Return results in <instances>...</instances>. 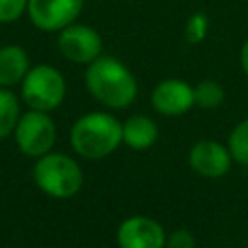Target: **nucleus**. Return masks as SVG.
<instances>
[{
	"instance_id": "nucleus-12",
	"label": "nucleus",
	"mask_w": 248,
	"mask_h": 248,
	"mask_svg": "<svg viewBox=\"0 0 248 248\" xmlns=\"http://www.w3.org/2000/svg\"><path fill=\"white\" fill-rule=\"evenodd\" d=\"M29 56L19 45L0 46V87H12L23 81L29 72Z\"/></svg>"
},
{
	"instance_id": "nucleus-7",
	"label": "nucleus",
	"mask_w": 248,
	"mask_h": 248,
	"mask_svg": "<svg viewBox=\"0 0 248 248\" xmlns=\"http://www.w3.org/2000/svg\"><path fill=\"white\" fill-rule=\"evenodd\" d=\"M83 0H29L27 16L41 31H62L78 19Z\"/></svg>"
},
{
	"instance_id": "nucleus-9",
	"label": "nucleus",
	"mask_w": 248,
	"mask_h": 248,
	"mask_svg": "<svg viewBox=\"0 0 248 248\" xmlns=\"http://www.w3.org/2000/svg\"><path fill=\"white\" fill-rule=\"evenodd\" d=\"M151 105L163 116L186 114L194 105V87L184 79L169 78L159 81L151 91Z\"/></svg>"
},
{
	"instance_id": "nucleus-15",
	"label": "nucleus",
	"mask_w": 248,
	"mask_h": 248,
	"mask_svg": "<svg viewBox=\"0 0 248 248\" xmlns=\"http://www.w3.org/2000/svg\"><path fill=\"white\" fill-rule=\"evenodd\" d=\"M227 147L231 151L232 161L248 167V118H244L231 130Z\"/></svg>"
},
{
	"instance_id": "nucleus-16",
	"label": "nucleus",
	"mask_w": 248,
	"mask_h": 248,
	"mask_svg": "<svg viewBox=\"0 0 248 248\" xmlns=\"http://www.w3.org/2000/svg\"><path fill=\"white\" fill-rule=\"evenodd\" d=\"M29 0H0V23L17 21L27 12Z\"/></svg>"
},
{
	"instance_id": "nucleus-10",
	"label": "nucleus",
	"mask_w": 248,
	"mask_h": 248,
	"mask_svg": "<svg viewBox=\"0 0 248 248\" xmlns=\"http://www.w3.org/2000/svg\"><path fill=\"white\" fill-rule=\"evenodd\" d=\"M232 163L229 147L215 140H200L188 151V165L205 178H219L229 172Z\"/></svg>"
},
{
	"instance_id": "nucleus-11",
	"label": "nucleus",
	"mask_w": 248,
	"mask_h": 248,
	"mask_svg": "<svg viewBox=\"0 0 248 248\" xmlns=\"http://www.w3.org/2000/svg\"><path fill=\"white\" fill-rule=\"evenodd\" d=\"M159 138V128L153 118L145 114H134L122 122V143L130 149H147Z\"/></svg>"
},
{
	"instance_id": "nucleus-19",
	"label": "nucleus",
	"mask_w": 248,
	"mask_h": 248,
	"mask_svg": "<svg viewBox=\"0 0 248 248\" xmlns=\"http://www.w3.org/2000/svg\"><path fill=\"white\" fill-rule=\"evenodd\" d=\"M240 66H242V70H244V74L248 78V41L240 48Z\"/></svg>"
},
{
	"instance_id": "nucleus-5",
	"label": "nucleus",
	"mask_w": 248,
	"mask_h": 248,
	"mask_svg": "<svg viewBox=\"0 0 248 248\" xmlns=\"http://www.w3.org/2000/svg\"><path fill=\"white\" fill-rule=\"evenodd\" d=\"M16 145L17 149L33 159H39L41 155L52 151L56 141V126L48 112L33 110L29 108L23 112L17 120V126L14 130Z\"/></svg>"
},
{
	"instance_id": "nucleus-13",
	"label": "nucleus",
	"mask_w": 248,
	"mask_h": 248,
	"mask_svg": "<svg viewBox=\"0 0 248 248\" xmlns=\"http://www.w3.org/2000/svg\"><path fill=\"white\" fill-rule=\"evenodd\" d=\"M19 116L21 108L17 95L12 93L10 87H0V141L14 134Z\"/></svg>"
},
{
	"instance_id": "nucleus-4",
	"label": "nucleus",
	"mask_w": 248,
	"mask_h": 248,
	"mask_svg": "<svg viewBox=\"0 0 248 248\" xmlns=\"http://www.w3.org/2000/svg\"><path fill=\"white\" fill-rule=\"evenodd\" d=\"M66 97V79L54 66L37 64L29 68L21 81V99L33 110L50 112L62 105Z\"/></svg>"
},
{
	"instance_id": "nucleus-14",
	"label": "nucleus",
	"mask_w": 248,
	"mask_h": 248,
	"mask_svg": "<svg viewBox=\"0 0 248 248\" xmlns=\"http://www.w3.org/2000/svg\"><path fill=\"white\" fill-rule=\"evenodd\" d=\"M194 101L202 108H217L225 101V89L213 79H203L194 87Z\"/></svg>"
},
{
	"instance_id": "nucleus-1",
	"label": "nucleus",
	"mask_w": 248,
	"mask_h": 248,
	"mask_svg": "<svg viewBox=\"0 0 248 248\" xmlns=\"http://www.w3.org/2000/svg\"><path fill=\"white\" fill-rule=\"evenodd\" d=\"M85 87L107 108H126L136 101L138 81L134 74L112 56H99L85 70Z\"/></svg>"
},
{
	"instance_id": "nucleus-2",
	"label": "nucleus",
	"mask_w": 248,
	"mask_h": 248,
	"mask_svg": "<svg viewBox=\"0 0 248 248\" xmlns=\"http://www.w3.org/2000/svg\"><path fill=\"white\" fill-rule=\"evenodd\" d=\"M70 143L83 159H105L122 143V122L110 112H87L74 122Z\"/></svg>"
},
{
	"instance_id": "nucleus-20",
	"label": "nucleus",
	"mask_w": 248,
	"mask_h": 248,
	"mask_svg": "<svg viewBox=\"0 0 248 248\" xmlns=\"http://www.w3.org/2000/svg\"><path fill=\"white\" fill-rule=\"evenodd\" d=\"M246 248H248V244H246Z\"/></svg>"
},
{
	"instance_id": "nucleus-6",
	"label": "nucleus",
	"mask_w": 248,
	"mask_h": 248,
	"mask_svg": "<svg viewBox=\"0 0 248 248\" xmlns=\"http://www.w3.org/2000/svg\"><path fill=\"white\" fill-rule=\"evenodd\" d=\"M58 50L70 62L91 64L103 52V39L93 27L74 21L58 33Z\"/></svg>"
},
{
	"instance_id": "nucleus-3",
	"label": "nucleus",
	"mask_w": 248,
	"mask_h": 248,
	"mask_svg": "<svg viewBox=\"0 0 248 248\" xmlns=\"http://www.w3.org/2000/svg\"><path fill=\"white\" fill-rule=\"evenodd\" d=\"M33 180L41 192L50 198L66 200L76 196L83 186V172L76 159L66 153L48 151L33 167Z\"/></svg>"
},
{
	"instance_id": "nucleus-18",
	"label": "nucleus",
	"mask_w": 248,
	"mask_h": 248,
	"mask_svg": "<svg viewBox=\"0 0 248 248\" xmlns=\"http://www.w3.org/2000/svg\"><path fill=\"white\" fill-rule=\"evenodd\" d=\"M196 240L188 229H176L167 236L165 248H194Z\"/></svg>"
},
{
	"instance_id": "nucleus-17",
	"label": "nucleus",
	"mask_w": 248,
	"mask_h": 248,
	"mask_svg": "<svg viewBox=\"0 0 248 248\" xmlns=\"http://www.w3.org/2000/svg\"><path fill=\"white\" fill-rule=\"evenodd\" d=\"M205 31H207V19L203 16H192L188 25H186V37L190 43H200L203 37H205Z\"/></svg>"
},
{
	"instance_id": "nucleus-8",
	"label": "nucleus",
	"mask_w": 248,
	"mask_h": 248,
	"mask_svg": "<svg viewBox=\"0 0 248 248\" xmlns=\"http://www.w3.org/2000/svg\"><path fill=\"white\" fill-rule=\"evenodd\" d=\"M116 242L120 248H165L167 232L155 219L134 215L118 225Z\"/></svg>"
}]
</instances>
